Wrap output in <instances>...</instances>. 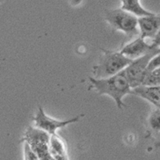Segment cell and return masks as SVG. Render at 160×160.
Segmentation results:
<instances>
[{
    "instance_id": "6da1fadb",
    "label": "cell",
    "mask_w": 160,
    "mask_h": 160,
    "mask_svg": "<svg viewBox=\"0 0 160 160\" xmlns=\"http://www.w3.org/2000/svg\"><path fill=\"white\" fill-rule=\"evenodd\" d=\"M89 79L93 88L97 90L99 95H108L115 100L118 109L126 107L122 98L131 94V88L124 69L108 78H95L89 77Z\"/></svg>"
},
{
    "instance_id": "7a4b0ae2",
    "label": "cell",
    "mask_w": 160,
    "mask_h": 160,
    "mask_svg": "<svg viewBox=\"0 0 160 160\" xmlns=\"http://www.w3.org/2000/svg\"><path fill=\"white\" fill-rule=\"evenodd\" d=\"M103 52L98 65L93 67L95 78H105L125 69L133 59L126 57L121 52L102 49Z\"/></svg>"
},
{
    "instance_id": "3957f363",
    "label": "cell",
    "mask_w": 160,
    "mask_h": 160,
    "mask_svg": "<svg viewBox=\"0 0 160 160\" xmlns=\"http://www.w3.org/2000/svg\"><path fill=\"white\" fill-rule=\"evenodd\" d=\"M106 20L114 29L124 32L129 37L139 35L138 17L125 10L115 9L106 12Z\"/></svg>"
},
{
    "instance_id": "277c9868",
    "label": "cell",
    "mask_w": 160,
    "mask_h": 160,
    "mask_svg": "<svg viewBox=\"0 0 160 160\" xmlns=\"http://www.w3.org/2000/svg\"><path fill=\"white\" fill-rule=\"evenodd\" d=\"M158 53H160L159 48L151 47V49L148 53L133 59L131 63L124 69L131 89L142 85L144 78L148 74L147 71L148 62L153 56Z\"/></svg>"
},
{
    "instance_id": "5b68a950",
    "label": "cell",
    "mask_w": 160,
    "mask_h": 160,
    "mask_svg": "<svg viewBox=\"0 0 160 160\" xmlns=\"http://www.w3.org/2000/svg\"><path fill=\"white\" fill-rule=\"evenodd\" d=\"M50 138L51 135L48 132L39 128L30 127L26 131L23 140L36 154L38 160H42L51 157L49 151Z\"/></svg>"
},
{
    "instance_id": "8992f818",
    "label": "cell",
    "mask_w": 160,
    "mask_h": 160,
    "mask_svg": "<svg viewBox=\"0 0 160 160\" xmlns=\"http://www.w3.org/2000/svg\"><path fill=\"white\" fill-rule=\"evenodd\" d=\"M33 120L35 121V128H39V129L48 132L50 135H55V131L58 128H64L69 124L78 122L79 120V117H75V118H69V119L63 120V121H58V120L54 119V118H51L48 116L44 112L43 109L39 107L38 112L35 116L33 118Z\"/></svg>"
},
{
    "instance_id": "52a82bcc",
    "label": "cell",
    "mask_w": 160,
    "mask_h": 160,
    "mask_svg": "<svg viewBox=\"0 0 160 160\" xmlns=\"http://www.w3.org/2000/svg\"><path fill=\"white\" fill-rule=\"evenodd\" d=\"M138 24L140 37L143 39L146 38L153 39L160 28V15L153 14L151 15L138 17Z\"/></svg>"
},
{
    "instance_id": "ba28073f",
    "label": "cell",
    "mask_w": 160,
    "mask_h": 160,
    "mask_svg": "<svg viewBox=\"0 0 160 160\" xmlns=\"http://www.w3.org/2000/svg\"><path fill=\"white\" fill-rule=\"evenodd\" d=\"M151 49V44H148L143 38L139 37L133 42L127 44L120 52L131 59H135L145 55Z\"/></svg>"
},
{
    "instance_id": "9c48e42d",
    "label": "cell",
    "mask_w": 160,
    "mask_h": 160,
    "mask_svg": "<svg viewBox=\"0 0 160 160\" xmlns=\"http://www.w3.org/2000/svg\"><path fill=\"white\" fill-rule=\"evenodd\" d=\"M131 94L148 100L156 108L160 107V86L141 85L131 89Z\"/></svg>"
},
{
    "instance_id": "30bf717a",
    "label": "cell",
    "mask_w": 160,
    "mask_h": 160,
    "mask_svg": "<svg viewBox=\"0 0 160 160\" xmlns=\"http://www.w3.org/2000/svg\"><path fill=\"white\" fill-rule=\"evenodd\" d=\"M49 151L56 160H68L63 143L56 135H52L50 138Z\"/></svg>"
},
{
    "instance_id": "8fae6325",
    "label": "cell",
    "mask_w": 160,
    "mask_h": 160,
    "mask_svg": "<svg viewBox=\"0 0 160 160\" xmlns=\"http://www.w3.org/2000/svg\"><path fill=\"white\" fill-rule=\"evenodd\" d=\"M122 10L132 13L135 15H136L138 18L155 14V13H152L148 10L144 9L140 4L139 0H122Z\"/></svg>"
},
{
    "instance_id": "7c38bea8",
    "label": "cell",
    "mask_w": 160,
    "mask_h": 160,
    "mask_svg": "<svg viewBox=\"0 0 160 160\" xmlns=\"http://www.w3.org/2000/svg\"><path fill=\"white\" fill-rule=\"evenodd\" d=\"M142 86H160V68L151 71L142 82Z\"/></svg>"
},
{
    "instance_id": "4fadbf2b",
    "label": "cell",
    "mask_w": 160,
    "mask_h": 160,
    "mask_svg": "<svg viewBox=\"0 0 160 160\" xmlns=\"http://www.w3.org/2000/svg\"><path fill=\"white\" fill-rule=\"evenodd\" d=\"M149 125L151 129L155 132L158 133L160 131V109L156 108L149 117Z\"/></svg>"
},
{
    "instance_id": "5bb4252c",
    "label": "cell",
    "mask_w": 160,
    "mask_h": 160,
    "mask_svg": "<svg viewBox=\"0 0 160 160\" xmlns=\"http://www.w3.org/2000/svg\"><path fill=\"white\" fill-rule=\"evenodd\" d=\"M160 68V53L155 55V56H153L151 58V60L148 62V66H147V71L148 73L151 72V71H154V70L157 69V68Z\"/></svg>"
},
{
    "instance_id": "9a60e30c",
    "label": "cell",
    "mask_w": 160,
    "mask_h": 160,
    "mask_svg": "<svg viewBox=\"0 0 160 160\" xmlns=\"http://www.w3.org/2000/svg\"><path fill=\"white\" fill-rule=\"evenodd\" d=\"M151 46L152 48H159L160 47V28L158 29V32L156 33L155 36L152 39V42H151Z\"/></svg>"
},
{
    "instance_id": "2e32d148",
    "label": "cell",
    "mask_w": 160,
    "mask_h": 160,
    "mask_svg": "<svg viewBox=\"0 0 160 160\" xmlns=\"http://www.w3.org/2000/svg\"><path fill=\"white\" fill-rule=\"evenodd\" d=\"M157 135H158V138H160V131H159V132H158V133H157Z\"/></svg>"
},
{
    "instance_id": "e0dca14e",
    "label": "cell",
    "mask_w": 160,
    "mask_h": 160,
    "mask_svg": "<svg viewBox=\"0 0 160 160\" xmlns=\"http://www.w3.org/2000/svg\"><path fill=\"white\" fill-rule=\"evenodd\" d=\"M51 160H56V159H55V158H53V157H51Z\"/></svg>"
},
{
    "instance_id": "ac0fdd59",
    "label": "cell",
    "mask_w": 160,
    "mask_h": 160,
    "mask_svg": "<svg viewBox=\"0 0 160 160\" xmlns=\"http://www.w3.org/2000/svg\"><path fill=\"white\" fill-rule=\"evenodd\" d=\"M159 108V109H160V107H159V108Z\"/></svg>"
},
{
    "instance_id": "d6986e66",
    "label": "cell",
    "mask_w": 160,
    "mask_h": 160,
    "mask_svg": "<svg viewBox=\"0 0 160 160\" xmlns=\"http://www.w3.org/2000/svg\"><path fill=\"white\" fill-rule=\"evenodd\" d=\"M159 49H160V47H159Z\"/></svg>"
}]
</instances>
